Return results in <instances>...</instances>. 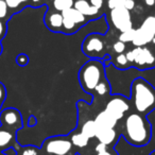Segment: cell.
<instances>
[{
    "label": "cell",
    "instance_id": "20",
    "mask_svg": "<svg viewBox=\"0 0 155 155\" xmlns=\"http://www.w3.org/2000/svg\"><path fill=\"white\" fill-rule=\"evenodd\" d=\"M112 62H113V64L115 65V67H116L117 69H120V70H127L130 67H132L130 62L127 61V56H125V53L117 54L112 60Z\"/></svg>",
    "mask_w": 155,
    "mask_h": 155
},
{
    "label": "cell",
    "instance_id": "21",
    "mask_svg": "<svg viewBox=\"0 0 155 155\" xmlns=\"http://www.w3.org/2000/svg\"><path fill=\"white\" fill-rule=\"evenodd\" d=\"M51 3L52 9L62 13L70 8H73L74 0H51Z\"/></svg>",
    "mask_w": 155,
    "mask_h": 155
},
{
    "label": "cell",
    "instance_id": "14",
    "mask_svg": "<svg viewBox=\"0 0 155 155\" xmlns=\"http://www.w3.org/2000/svg\"><path fill=\"white\" fill-rule=\"evenodd\" d=\"M95 123L97 129H115L118 125L119 121L113 117L105 110L99 112L95 117Z\"/></svg>",
    "mask_w": 155,
    "mask_h": 155
},
{
    "label": "cell",
    "instance_id": "39",
    "mask_svg": "<svg viewBox=\"0 0 155 155\" xmlns=\"http://www.w3.org/2000/svg\"><path fill=\"white\" fill-rule=\"evenodd\" d=\"M1 52H2V46H1V44H0V54H1Z\"/></svg>",
    "mask_w": 155,
    "mask_h": 155
},
{
    "label": "cell",
    "instance_id": "12",
    "mask_svg": "<svg viewBox=\"0 0 155 155\" xmlns=\"http://www.w3.org/2000/svg\"><path fill=\"white\" fill-rule=\"evenodd\" d=\"M44 22L50 31L55 33H62L63 15L61 12H58L53 9H48L44 15Z\"/></svg>",
    "mask_w": 155,
    "mask_h": 155
},
{
    "label": "cell",
    "instance_id": "38",
    "mask_svg": "<svg viewBox=\"0 0 155 155\" xmlns=\"http://www.w3.org/2000/svg\"><path fill=\"white\" fill-rule=\"evenodd\" d=\"M149 155H155V150H153L152 152H151V153H150V154H149Z\"/></svg>",
    "mask_w": 155,
    "mask_h": 155
},
{
    "label": "cell",
    "instance_id": "2",
    "mask_svg": "<svg viewBox=\"0 0 155 155\" xmlns=\"http://www.w3.org/2000/svg\"><path fill=\"white\" fill-rule=\"evenodd\" d=\"M131 105L141 115H149L155 110V87L143 78H136L131 84Z\"/></svg>",
    "mask_w": 155,
    "mask_h": 155
},
{
    "label": "cell",
    "instance_id": "11",
    "mask_svg": "<svg viewBox=\"0 0 155 155\" xmlns=\"http://www.w3.org/2000/svg\"><path fill=\"white\" fill-rule=\"evenodd\" d=\"M120 132L115 129H97L95 138L98 142L108 147H115L120 139Z\"/></svg>",
    "mask_w": 155,
    "mask_h": 155
},
{
    "label": "cell",
    "instance_id": "4",
    "mask_svg": "<svg viewBox=\"0 0 155 155\" xmlns=\"http://www.w3.org/2000/svg\"><path fill=\"white\" fill-rule=\"evenodd\" d=\"M39 149L41 155H78V150L72 144L69 135L46 138Z\"/></svg>",
    "mask_w": 155,
    "mask_h": 155
},
{
    "label": "cell",
    "instance_id": "18",
    "mask_svg": "<svg viewBox=\"0 0 155 155\" xmlns=\"http://www.w3.org/2000/svg\"><path fill=\"white\" fill-rule=\"evenodd\" d=\"M69 137H70L72 144L77 148L78 154H79L81 149H84L88 146L89 140H91V139H88L85 135H83L80 131H78V130H75V131H73L72 133L69 134Z\"/></svg>",
    "mask_w": 155,
    "mask_h": 155
},
{
    "label": "cell",
    "instance_id": "22",
    "mask_svg": "<svg viewBox=\"0 0 155 155\" xmlns=\"http://www.w3.org/2000/svg\"><path fill=\"white\" fill-rule=\"evenodd\" d=\"M93 155H118V152L116 151L115 147H108L98 142L97 146L95 147Z\"/></svg>",
    "mask_w": 155,
    "mask_h": 155
},
{
    "label": "cell",
    "instance_id": "34",
    "mask_svg": "<svg viewBox=\"0 0 155 155\" xmlns=\"http://www.w3.org/2000/svg\"><path fill=\"white\" fill-rule=\"evenodd\" d=\"M37 123V120H36V117L33 116V115H31L30 117H29V120H28V127H35Z\"/></svg>",
    "mask_w": 155,
    "mask_h": 155
},
{
    "label": "cell",
    "instance_id": "9",
    "mask_svg": "<svg viewBox=\"0 0 155 155\" xmlns=\"http://www.w3.org/2000/svg\"><path fill=\"white\" fill-rule=\"evenodd\" d=\"M0 127L12 132H17L22 127V116L18 110L14 107L0 110Z\"/></svg>",
    "mask_w": 155,
    "mask_h": 155
},
{
    "label": "cell",
    "instance_id": "23",
    "mask_svg": "<svg viewBox=\"0 0 155 155\" xmlns=\"http://www.w3.org/2000/svg\"><path fill=\"white\" fill-rule=\"evenodd\" d=\"M41 154V149L34 146H25L21 147L16 150L15 155H39Z\"/></svg>",
    "mask_w": 155,
    "mask_h": 155
},
{
    "label": "cell",
    "instance_id": "17",
    "mask_svg": "<svg viewBox=\"0 0 155 155\" xmlns=\"http://www.w3.org/2000/svg\"><path fill=\"white\" fill-rule=\"evenodd\" d=\"M62 15H63V17H66V18H68V19H70L71 21H73L80 29L82 28L83 26H85V25L88 22V19H89L86 16L83 15L82 13H80L78 10H75L74 8H70V9L66 10V11L62 12Z\"/></svg>",
    "mask_w": 155,
    "mask_h": 155
},
{
    "label": "cell",
    "instance_id": "26",
    "mask_svg": "<svg viewBox=\"0 0 155 155\" xmlns=\"http://www.w3.org/2000/svg\"><path fill=\"white\" fill-rule=\"evenodd\" d=\"M28 1H30V0H5L8 7H9V9H11V10L18 9V8L20 7V5L28 2Z\"/></svg>",
    "mask_w": 155,
    "mask_h": 155
},
{
    "label": "cell",
    "instance_id": "30",
    "mask_svg": "<svg viewBox=\"0 0 155 155\" xmlns=\"http://www.w3.org/2000/svg\"><path fill=\"white\" fill-rule=\"evenodd\" d=\"M5 97H7V91H5V87L2 83H0V108H1L3 102H5Z\"/></svg>",
    "mask_w": 155,
    "mask_h": 155
},
{
    "label": "cell",
    "instance_id": "15",
    "mask_svg": "<svg viewBox=\"0 0 155 155\" xmlns=\"http://www.w3.org/2000/svg\"><path fill=\"white\" fill-rule=\"evenodd\" d=\"M78 131H80L83 135L86 136L88 139H93L95 138L96 131H97V127L95 123V118H87L85 117L84 120L79 118V123H78Z\"/></svg>",
    "mask_w": 155,
    "mask_h": 155
},
{
    "label": "cell",
    "instance_id": "27",
    "mask_svg": "<svg viewBox=\"0 0 155 155\" xmlns=\"http://www.w3.org/2000/svg\"><path fill=\"white\" fill-rule=\"evenodd\" d=\"M113 50L116 52V54L124 53V51L127 50V44L122 43V41H117L116 43L113 45Z\"/></svg>",
    "mask_w": 155,
    "mask_h": 155
},
{
    "label": "cell",
    "instance_id": "31",
    "mask_svg": "<svg viewBox=\"0 0 155 155\" xmlns=\"http://www.w3.org/2000/svg\"><path fill=\"white\" fill-rule=\"evenodd\" d=\"M88 1L94 8L98 9L99 11L103 8V5H104V0H88Z\"/></svg>",
    "mask_w": 155,
    "mask_h": 155
},
{
    "label": "cell",
    "instance_id": "25",
    "mask_svg": "<svg viewBox=\"0 0 155 155\" xmlns=\"http://www.w3.org/2000/svg\"><path fill=\"white\" fill-rule=\"evenodd\" d=\"M29 61H30V58H29V56L26 53H20L16 56V64L20 67L27 66L29 64Z\"/></svg>",
    "mask_w": 155,
    "mask_h": 155
},
{
    "label": "cell",
    "instance_id": "16",
    "mask_svg": "<svg viewBox=\"0 0 155 155\" xmlns=\"http://www.w3.org/2000/svg\"><path fill=\"white\" fill-rule=\"evenodd\" d=\"M73 8L89 19H94V17H96L99 13V10L94 8L88 0H74Z\"/></svg>",
    "mask_w": 155,
    "mask_h": 155
},
{
    "label": "cell",
    "instance_id": "36",
    "mask_svg": "<svg viewBox=\"0 0 155 155\" xmlns=\"http://www.w3.org/2000/svg\"><path fill=\"white\" fill-rule=\"evenodd\" d=\"M31 1H32L35 5H44V3H45V1H44V0H31Z\"/></svg>",
    "mask_w": 155,
    "mask_h": 155
},
{
    "label": "cell",
    "instance_id": "10",
    "mask_svg": "<svg viewBox=\"0 0 155 155\" xmlns=\"http://www.w3.org/2000/svg\"><path fill=\"white\" fill-rule=\"evenodd\" d=\"M110 18L113 26L120 32H124L133 28V22L131 19V11L124 7L116 8L110 10Z\"/></svg>",
    "mask_w": 155,
    "mask_h": 155
},
{
    "label": "cell",
    "instance_id": "7",
    "mask_svg": "<svg viewBox=\"0 0 155 155\" xmlns=\"http://www.w3.org/2000/svg\"><path fill=\"white\" fill-rule=\"evenodd\" d=\"M104 110L120 121L131 110V101L122 95H112L108 98Z\"/></svg>",
    "mask_w": 155,
    "mask_h": 155
},
{
    "label": "cell",
    "instance_id": "32",
    "mask_svg": "<svg viewBox=\"0 0 155 155\" xmlns=\"http://www.w3.org/2000/svg\"><path fill=\"white\" fill-rule=\"evenodd\" d=\"M7 30L8 29H7V25H5V22L0 19V41L5 36V34H7Z\"/></svg>",
    "mask_w": 155,
    "mask_h": 155
},
{
    "label": "cell",
    "instance_id": "37",
    "mask_svg": "<svg viewBox=\"0 0 155 155\" xmlns=\"http://www.w3.org/2000/svg\"><path fill=\"white\" fill-rule=\"evenodd\" d=\"M0 155H8L7 153H5V152H2V151H0Z\"/></svg>",
    "mask_w": 155,
    "mask_h": 155
},
{
    "label": "cell",
    "instance_id": "33",
    "mask_svg": "<svg viewBox=\"0 0 155 155\" xmlns=\"http://www.w3.org/2000/svg\"><path fill=\"white\" fill-rule=\"evenodd\" d=\"M123 7H124L127 10H129V11H132V10H134L136 7L135 0H125Z\"/></svg>",
    "mask_w": 155,
    "mask_h": 155
},
{
    "label": "cell",
    "instance_id": "28",
    "mask_svg": "<svg viewBox=\"0 0 155 155\" xmlns=\"http://www.w3.org/2000/svg\"><path fill=\"white\" fill-rule=\"evenodd\" d=\"M9 12V7H8L5 0H0V19H5L8 16Z\"/></svg>",
    "mask_w": 155,
    "mask_h": 155
},
{
    "label": "cell",
    "instance_id": "8",
    "mask_svg": "<svg viewBox=\"0 0 155 155\" xmlns=\"http://www.w3.org/2000/svg\"><path fill=\"white\" fill-rule=\"evenodd\" d=\"M155 37V21L154 16H149L143 20L140 28L136 29L135 36L132 41L135 47H142L152 43Z\"/></svg>",
    "mask_w": 155,
    "mask_h": 155
},
{
    "label": "cell",
    "instance_id": "6",
    "mask_svg": "<svg viewBox=\"0 0 155 155\" xmlns=\"http://www.w3.org/2000/svg\"><path fill=\"white\" fill-rule=\"evenodd\" d=\"M103 36L100 33H91L82 43V51L91 58L103 60L106 56V45Z\"/></svg>",
    "mask_w": 155,
    "mask_h": 155
},
{
    "label": "cell",
    "instance_id": "3",
    "mask_svg": "<svg viewBox=\"0 0 155 155\" xmlns=\"http://www.w3.org/2000/svg\"><path fill=\"white\" fill-rule=\"evenodd\" d=\"M105 78V65L102 60L97 58H91L85 63L78 74L81 88L87 94H93L96 86Z\"/></svg>",
    "mask_w": 155,
    "mask_h": 155
},
{
    "label": "cell",
    "instance_id": "40",
    "mask_svg": "<svg viewBox=\"0 0 155 155\" xmlns=\"http://www.w3.org/2000/svg\"><path fill=\"white\" fill-rule=\"evenodd\" d=\"M154 21H155V14H154Z\"/></svg>",
    "mask_w": 155,
    "mask_h": 155
},
{
    "label": "cell",
    "instance_id": "19",
    "mask_svg": "<svg viewBox=\"0 0 155 155\" xmlns=\"http://www.w3.org/2000/svg\"><path fill=\"white\" fill-rule=\"evenodd\" d=\"M110 84L107 79L105 78L104 80H102L101 82L96 86L93 95L94 96L98 95L99 97H105V96L106 97H110Z\"/></svg>",
    "mask_w": 155,
    "mask_h": 155
},
{
    "label": "cell",
    "instance_id": "5",
    "mask_svg": "<svg viewBox=\"0 0 155 155\" xmlns=\"http://www.w3.org/2000/svg\"><path fill=\"white\" fill-rule=\"evenodd\" d=\"M132 67L138 70H148L155 67V52L147 46L135 47L125 52Z\"/></svg>",
    "mask_w": 155,
    "mask_h": 155
},
{
    "label": "cell",
    "instance_id": "35",
    "mask_svg": "<svg viewBox=\"0 0 155 155\" xmlns=\"http://www.w3.org/2000/svg\"><path fill=\"white\" fill-rule=\"evenodd\" d=\"M144 3L148 7H153V5H155V0H144Z\"/></svg>",
    "mask_w": 155,
    "mask_h": 155
},
{
    "label": "cell",
    "instance_id": "24",
    "mask_svg": "<svg viewBox=\"0 0 155 155\" xmlns=\"http://www.w3.org/2000/svg\"><path fill=\"white\" fill-rule=\"evenodd\" d=\"M135 31L136 29L132 28L127 31H124V32H120L118 37V41H122V43L127 44V43H132L134 39V36H135Z\"/></svg>",
    "mask_w": 155,
    "mask_h": 155
},
{
    "label": "cell",
    "instance_id": "13",
    "mask_svg": "<svg viewBox=\"0 0 155 155\" xmlns=\"http://www.w3.org/2000/svg\"><path fill=\"white\" fill-rule=\"evenodd\" d=\"M19 147V143L16 141L15 132L9 131V130L0 127V151L3 152L11 148H13L16 151Z\"/></svg>",
    "mask_w": 155,
    "mask_h": 155
},
{
    "label": "cell",
    "instance_id": "1",
    "mask_svg": "<svg viewBox=\"0 0 155 155\" xmlns=\"http://www.w3.org/2000/svg\"><path fill=\"white\" fill-rule=\"evenodd\" d=\"M120 134L129 144L140 148L151 141L152 127L147 116L135 110H130L123 118Z\"/></svg>",
    "mask_w": 155,
    "mask_h": 155
},
{
    "label": "cell",
    "instance_id": "29",
    "mask_svg": "<svg viewBox=\"0 0 155 155\" xmlns=\"http://www.w3.org/2000/svg\"><path fill=\"white\" fill-rule=\"evenodd\" d=\"M125 0H107V8L110 10L123 7Z\"/></svg>",
    "mask_w": 155,
    "mask_h": 155
},
{
    "label": "cell",
    "instance_id": "41",
    "mask_svg": "<svg viewBox=\"0 0 155 155\" xmlns=\"http://www.w3.org/2000/svg\"><path fill=\"white\" fill-rule=\"evenodd\" d=\"M39 155H41V154H39Z\"/></svg>",
    "mask_w": 155,
    "mask_h": 155
}]
</instances>
